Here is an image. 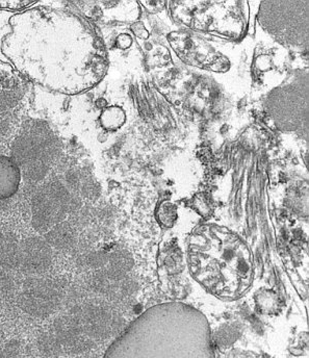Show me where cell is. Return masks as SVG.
I'll return each instance as SVG.
<instances>
[{
  "label": "cell",
  "mask_w": 309,
  "mask_h": 358,
  "mask_svg": "<svg viewBox=\"0 0 309 358\" xmlns=\"http://www.w3.org/2000/svg\"><path fill=\"white\" fill-rule=\"evenodd\" d=\"M104 358H215L208 319L182 302L153 306L113 343Z\"/></svg>",
  "instance_id": "6da1fadb"
},
{
  "label": "cell",
  "mask_w": 309,
  "mask_h": 358,
  "mask_svg": "<svg viewBox=\"0 0 309 358\" xmlns=\"http://www.w3.org/2000/svg\"><path fill=\"white\" fill-rule=\"evenodd\" d=\"M14 33L6 41L16 65L40 84L69 91L80 86V64L69 18L59 13L40 10L21 15L13 20Z\"/></svg>",
  "instance_id": "7a4b0ae2"
},
{
  "label": "cell",
  "mask_w": 309,
  "mask_h": 358,
  "mask_svg": "<svg viewBox=\"0 0 309 358\" xmlns=\"http://www.w3.org/2000/svg\"><path fill=\"white\" fill-rule=\"evenodd\" d=\"M187 265L192 277L219 299H240L252 287V252L242 238L227 230L206 227L194 234Z\"/></svg>",
  "instance_id": "3957f363"
},
{
  "label": "cell",
  "mask_w": 309,
  "mask_h": 358,
  "mask_svg": "<svg viewBox=\"0 0 309 358\" xmlns=\"http://www.w3.org/2000/svg\"><path fill=\"white\" fill-rule=\"evenodd\" d=\"M55 294L46 287H35L23 293L21 306L35 317H45L52 313L55 306Z\"/></svg>",
  "instance_id": "277c9868"
},
{
  "label": "cell",
  "mask_w": 309,
  "mask_h": 358,
  "mask_svg": "<svg viewBox=\"0 0 309 358\" xmlns=\"http://www.w3.org/2000/svg\"><path fill=\"white\" fill-rule=\"evenodd\" d=\"M51 264V250L41 242L29 243L21 250V266L27 272L39 274L48 268Z\"/></svg>",
  "instance_id": "5b68a950"
},
{
  "label": "cell",
  "mask_w": 309,
  "mask_h": 358,
  "mask_svg": "<svg viewBox=\"0 0 309 358\" xmlns=\"http://www.w3.org/2000/svg\"><path fill=\"white\" fill-rule=\"evenodd\" d=\"M37 346L40 353L45 357H59L61 355L62 349H63V346L55 332L53 334L46 332V334H41L38 338Z\"/></svg>",
  "instance_id": "8992f818"
},
{
  "label": "cell",
  "mask_w": 309,
  "mask_h": 358,
  "mask_svg": "<svg viewBox=\"0 0 309 358\" xmlns=\"http://www.w3.org/2000/svg\"><path fill=\"white\" fill-rule=\"evenodd\" d=\"M0 266L6 270H13L21 266V250L12 243L2 245L0 250Z\"/></svg>",
  "instance_id": "52a82bcc"
},
{
  "label": "cell",
  "mask_w": 309,
  "mask_h": 358,
  "mask_svg": "<svg viewBox=\"0 0 309 358\" xmlns=\"http://www.w3.org/2000/svg\"><path fill=\"white\" fill-rule=\"evenodd\" d=\"M18 176L12 170L0 169V198L12 195L18 187Z\"/></svg>",
  "instance_id": "ba28073f"
},
{
  "label": "cell",
  "mask_w": 309,
  "mask_h": 358,
  "mask_svg": "<svg viewBox=\"0 0 309 358\" xmlns=\"http://www.w3.org/2000/svg\"><path fill=\"white\" fill-rule=\"evenodd\" d=\"M159 220L166 226H171L176 219V208L169 202H165L159 208Z\"/></svg>",
  "instance_id": "9c48e42d"
},
{
  "label": "cell",
  "mask_w": 309,
  "mask_h": 358,
  "mask_svg": "<svg viewBox=\"0 0 309 358\" xmlns=\"http://www.w3.org/2000/svg\"><path fill=\"white\" fill-rule=\"evenodd\" d=\"M106 119L108 121L104 122V124L108 127H110V129H115V127H119V125L124 122V115H123L121 110L114 108V110H110V112L106 110V112L104 113L103 121L106 120Z\"/></svg>",
  "instance_id": "30bf717a"
},
{
  "label": "cell",
  "mask_w": 309,
  "mask_h": 358,
  "mask_svg": "<svg viewBox=\"0 0 309 358\" xmlns=\"http://www.w3.org/2000/svg\"><path fill=\"white\" fill-rule=\"evenodd\" d=\"M2 358H21V345L18 341H10L2 347Z\"/></svg>",
  "instance_id": "8fae6325"
},
{
  "label": "cell",
  "mask_w": 309,
  "mask_h": 358,
  "mask_svg": "<svg viewBox=\"0 0 309 358\" xmlns=\"http://www.w3.org/2000/svg\"><path fill=\"white\" fill-rule=\"evenodd\" d=\"M12 285V279L4 272H0V293L8 291Z\"/></svg>",
  "instance_id": "7c38bea8"
},
{
  "label": "cell",
  "mask_w": 309,
  "mask_h": 358,
  "mask_svg": "<svg viewBox=\"0 0 309 358\" xmlns=\"http://www.w3.org/2000/svg\"><path fill=\"white\" fill-rule=\"evenodd\" d=\"M0 358H2V347H0Z\"/></svg>",
  "instance_id": "4fadbf2b"
}]
</instances>
